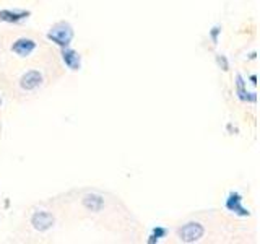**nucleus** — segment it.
I'll return each instance as SVG.
<instances>
[{
	"instance_id": "1",
	"label": "nucleus",
	"mask_w": 260,
	"mask_h": 244,
	"mask_svg": "<svg viewBox=\"0 0 260 244\" xmlns=\"http://www.w3.org/2000/svg\"><path fill=\"white\" fill-rule=\"evenodd\" d=\"M46 38L55 46L67 47L72 44L73 38H75V29H73V26L69 21H57L52 24L51 29L47 31Z\"/></svg>"
},
{
	"instance_id": "2",
	"label": "nucleus",
	"mask_w": 260,
	"mask_h": 244,
	"mask_svg": "<svg viewBox=\"0 0 260 244\" xmlns=\"http://www.w3.org/2000/svg\"><path fill=\"white\" fill-rule=\"evenodd\" d=\"M203 236H205V226L200 222H187L177 228V238L185 244L199 242Z\"/></svg>"
},
{
	"instance_id": "3",
	"label": "nucleus",
	"mask_w": 260,
	"mask_h": 244,
	"mask_svg": "<svg viewBox=\"0 0 260 244\" xmlns=\"http://www.w3.org/2000/svg\"><path fill=\"white\" fill-rule=\"evenodd\" d=\"M242 195L238 191H231L228 194V197L224 200V207L228 211H231L236 217H241V218H249L250 217V210L247 207H244L242 203Z\"/></svg>"
},
{
	"instance_id": "4",
	"label": "nucleus",
	"mask_w": 260,
	"mask_h": 244,
	"mask_svg": "<svg viewBox=\"0 0 260 244\" xmlns=\"http://www.w3.org/2000/svg\"><path fill=\"white\" fill-rule=\"evenodd\" d=\"M29 222H31V226L35 228L36 231L46 233L55 225V218L51 211H47V210H36V211H32Z\"/></svg>"
},
{
	"instance_id": "5",
	"label": "nucleus",
	"mask_w": 260,
	"mask_h": 244,
	"mask_svg": "<svg viewBox=\"0 0 260 244\" xmlns=\"http://www.w3.org/2000/svg\"><path fill=\"white\" fill-rule=\"evenodd\" d=\"M43 81H44L43 72H39L36 69H31V70H26L20 77L18 85L23 92H36V89L43 85Z\"/></svg>"
},
{
	"instance_id": "6",
	"label": "nucleus",
	"mask_w": 260,
	"mask_h": 244,
	"mask_svg": "<svg viewBox=\"0 0 260 244\" xmlns=\"http://www.w3.org/2000/svg\"><path fill=\"white\" fill-rule=\"evenodd\" d=\"M38 43L31 38H18L16 41H13L12 44V52L18 57H29L32 52L36 51Z\"/></svg>"
},
{
	"instance_id": "7",
	"label": "nucleus",
	"mask_w": 260,
	"mask_h": 244,
	"mask_svg": "<svg viewBox=\"0 0 260 244\" xmlns=\"http://www.w3.org/2000/svg\"><path fill=\"white\" fill-rule=\"evenodd\" d=\"M60 59L63 62V65L72 72H77L81 69V55L72 49L70 46L67 47H60Z\"/></svg>"
},
{
	"instance_id": "8",
	"label": "nucleus",
	"mask_w": 260,
	"mask_h": 244,
	"mask_svg": "<svg viewBox=\"0 0 260 244\" xmlns=\"http://www.w3.org/2000/svg\"><path fill=\"white\" fill-rule=\"evenodd\" d=\"M31 13L28 10H10V8H5V10H0V21L4 23H21L23 20H28V16Z\"/></svg>"
},
{
	"instance_id": "9",
	"label": "nucleus",
	"mask_w": 260,
	"mask_h": 244,
	"mask_svg": "<svg viewBox=\"0 0 260 244\" xmlns=\"http://www.w3.org/2000/svg\"><path fill=\"white\" fill-rule=\"evenodd\" d=\"M83 207L89 211H101L104 208V199L101 194L96 192H88L83 195Z\"/></svg>"
},
{
	"instance_id": "10",
	"label": "nucleus",
	"mask_w": 260,
	"mask_h": 244,
	"mask_svg": "<svg viewBox=\"0 0 260 244\" xmlns=\"http://www.w3.org/2000/svg\"><path fill=\"white\" fill-rule=\"evenodd\" d=\"M236 95H238V100L242 101V103H247V96H249V92H247V81L244 78L241 73L236 75Z\"/></svg>"
},
{
	"instance_id": "11",
	"label": "nucleus",
	"mask_w": 260,
	"mask_h": 244,
	"mask_svg": "<svg viewBox=\"0 0 260 244\" xmlns=\"http://www.w3.org/2000/svg\"><path fill=\"white\" fill-rule=\"evenodd\" d=\"M215 62L218 65V69H221L223 72L230 70V60H228V57L224 54H216L215 55Z\"/></svg>"
},
{
	"instance_id": "12",
	"label": "nucleus",
	"mask_w": 260,
	"mask_h": 244,
	"mask_svg": "<svg viewBox=\"0 0 260 244\" xmlns=\"http://www.w3.org/2000/svg\"><path fill=\"white\" fill-rule=\"evenodd\" d=\"M219 35H221V26H219V24H215V26L211 28L210 33H208V36H210V39H211V43H213L215 46L218 44V41H219Z\"/></svg>"
},
{
	"instance_id": "13",
	"label": "nucleus",
	"mask_w": 260,
	"mask_h": 244,
	"mask_svg": "<svg viewBox=\"0 0 260 244\" xmlns=\"http://www.w3.org/2000/svg\"><path fill=\"white\" fill-rule=\"evenodd\" d=\"M150 234H153L154 238H158L161 241L162 238H166V236H168V228H165V226H154Z\"/></svg>"
},
{
	"instance_id": "14",
	"label": "nucleus",
	"mask_w": 260,
	"mask_h": 244,
	"mask_svg": "<svg viewBox=\"0 0 260 244\" xmlns=\"http://www.w3.org/2000/svg\"><path fill=\"white\" fill-rule=\"evenodd\" d=\"M247 103H257V93L255 92H249V96H247Z\"/></svg>"
},
{
	"instance_id": "15",
	"label": "nucleus",
	"mask_w": 260,
	"mask_h": 244,
	"mask_svg": "<svg viewBox=\"0 0 260 244\" xmlns=\"http://www.w3.org/2000/svg\"><path fill=\"white\" fill-rule=\"evenodd\" d=\"M257 80H258V77L255 75V73H252V75H249V81H250V85H252V86H257Z\"/></svg>"
},
{
	"instance_id": "16",
	"label": "nucleus",
	"mask_w": 260,
	"mask_h": 244,
	"mask_svg": "<svg viewBox=\"0 0 260 244\" xmlns=\"http://www.w3.org/2000/svg\"><path fill=\"white\" fill-rule=\"evenodd\" d=\"M158 242H159V239H158V238H154L153 234L148 236V244H158Z\"/></svg>"
},
{
	"instance_id": "17",
	"label": "nucleus",
	"mask_w": 260,
	"mask_h": 244,
	"mask_svg": "<svg viewBox=\"0 0 260 244\" xmlns=\"http://www.w3.org/2000/svg\"><path fill=\"white\" fill-rule=\"evenodd\" d=\"M249 59H250V60H255V59H257V52H255V51H254V52H250V54H249Z\"/></svg>"
},
{
	"instance_id": "18",
	"label": "nucleus",
	"mask_w": 260,
	"mask_h": 244,
	"mask_svg": "<svg viewBox=\"0 0 260 244\" xmlns=\"http://www.w3.org/2000/svg\"><path fill=\"white\" fill-rule=\"evenodd\" d=\"M226 129L230 130V132H238V129H234V127H233L231 124H228V126H226Z\"/></svg>"
},
{
	"instance_id": "19",
	"label": "nucleus",
	"mask_w": 260,
	"mask_h": 244,
	"mask_svg": "<svg viewBox=\"0 0 260 244\" xmlns=\"http://www.w3.org/2000/svg\"><path fill=\"white\" fill-rule=\"evenodd\" d=\"M0 104H2V98H0Z\"/></svg>"
}]
</instances>
